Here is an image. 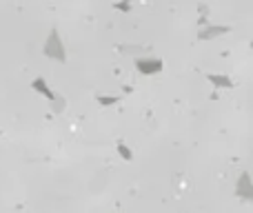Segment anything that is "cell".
I'll return each mask as SVG.
<instances>
[{
	"mask_svg": "<svg viewBox=\"0 0 253 213\" xmlns=\"http://www.w3.org/2000/svg\"><path fill=\"white\" fill-rule=\"evenodd\" d=\"M42 53L49 58V60H56V62H67V49L62 44V38H60V31L58 29H51L42 44Z\"/></svg>",
	"mask_w": 253,
	"mask_h": 213,
	"instance_id": "cell-1",
	"label": "cell"
},
{
	"mask_svg": "<svg viewBox=\"0 0 253 213\" xmlns=\"http://www.w3.org/2000/svg\"><path fill=\"white\" fill-rule=\"evenodd\" d=\"M233 196H236L240 202H249V205H253V175L249 171H242V173L236 178Z\"/></svg>",
	"mask_w": 253,
	"mask_h": 213,
	"instance_id": "cell-2",
	"label": "cell"
},
{
	"mask_svg": "<svg viewBox=\"0 0 253 213\" xmlns=\"http://www.w3.org/2000/svg\"><path fill=\"white\" fill-rule=\"evenodd\" d=\"M135 69L142 76H156L165 69V62L160 58H151V56H138L135 58Z\"/></svg>",
	"mask_w": 253,
	"mask_h": 213,
	"instance_id": "cell-3",
	"label": "cell"
},
{
	"mask_svg": "<svg viewBox=\"0 0 253 213\" xmlns=\"http://www.w3.org/2000/svg\"><path fill=\"white\" fill-rule=\"evenodd\" d=\"M229 31H231V27H227V25H202L198 29V40H213V38L229 34Z\"/></svg>",
	"mask_w": 253,
	"mask_h": 213,
	"instance_id": "cell-4",
	"label": "cell"
},
{
	"mask_svg": "<svg viewBox=\"0 0 253 213\" xmlns=\"http://www.w3.org/2000/svg\"><path fill=\"white\" fill-rule=\"evenodd\" d=\"M31 89H34L36 93H40V96H42L44 100H49V102H51L53 98L58 96V93L53 91L51 87H49V83L44 78H34V80H31Z\"/></svg>",
	"mask_w": 253,
	"mask_h": 213,
	"instance_id": "cell-5",
	"label": "cell"
},
{
	"mask_svg": "<svg viewBox=\"0 0 253 213\" xmlns=\"http://www.w3.org/2000/svg\"><path fill=\"white\" fill-rule=\"evenodd\" d=\"M207 80H209L215 89H233V85H236L233 78H229V76H224V74H207Z\"/></svg>",
	"mask_w": 253,
	"mask_h": 213,
	"instance_id": "cell-6",
	"label": "cell"
},
{
	"mask_svg": "<svg viewBox=\"0 0 253 213\" xmlns=\"http://www.w3.org/2000/svg\"><path fill=\"white\" fill-rule=\"evenodd\" d=\"M120 100H123V96H105V93H98L96 96V102L100 107H114V105H118Z\"/></svg>",
	"mask_w": 253,
	"mask_h": 213,
	"instance_id": "cell-7",
	"label": "cell"
},
{
	"mask_svg": "<svg viewBox=\"0 0 253 213\" xmlns=\"http://www.w3.org/2000/svg\"><path fill=\"white\" fill-rule=\"evenodd\" d=\"M116 151H118V156L123 158V160H126V162L133 160V151H131V149L126 147L125 140H118V142H116Z\"/></svg>",
	"mask_w": 253,
	"mask_h": 213,
	"instance_id": "cell-8",
	"label": "cell"
},
{
	"mask_svg": "<svg viewBox=\"0 0 253 213\" xmlns=\"http://www.w3.org/2000/svg\"><path fill=\"white\" fill-rule=\"evenodd\" d=\"M65 107H67V100L60 96V93H58V96L51 100V111L53 113H62V111H65Z\"/></svg>",
	"mask_w": 253,
	"mask_h": 213,
	"instance_id": "cell-9",
	"label": "cell"
},
{
	"mask_svg": "<svg viewBox=\"0 0 253 213\" xmlns=\"http://www.w3.org/2000/svg\"><path fill=\"white\" fill-rule=\"evenodd\" d=\"M120 51H125L126 56H135V53H144V47H138V44H123L118 47Z\"/></svg>",
	"mask_w": 253,
	"mask_h": 213,
	"instance_id": "cell-10",
	"label": "cell"
},
{
	"mask_svg": "<svg viewBox=\"0 0 253 213\" xmlns=\"http://www.w3.org/2000/svg\"><path fill=\"white\" fill-rule=\"evenodd\" d=\"M116 11H129L131 9V0H120V2H114Z\"/></svg>",
	"mask_w": 253,
	"mask_h": 213,
	"instance_id": "cell-11",
	"label": "cell"
}]
</instances>
